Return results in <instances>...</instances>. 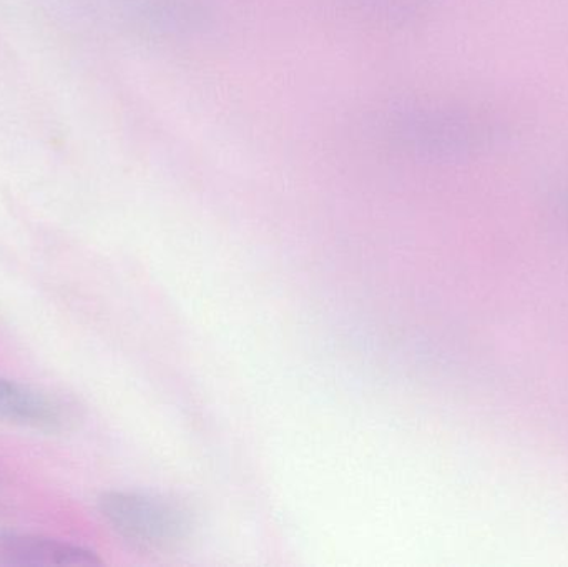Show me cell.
Masks as SVG:
<instances>
[{
	"instance_id": "1",
	"label": "cell",
	"mask_w": 568,
	"mask_h": 567,
	"mask_svg": "<svg viewBox=\"0 0 568 567\" xmlns=\"http://www.w3.org/2000/svg\"><path fill=\"white\" fill-rule=\"evenodd\" d=\"M99 509L123 539L142 548H172L192 531L185 509L155 496L110 492L100 498Z\"/></svg>"
},
{
	"instance_id": "2",
	"label": "cell",
	"mask_w": 568,
	"mask_h": 567,
	"mask_svg": "<svg viewBox=\"0 0 568 567\" xmlns=\"http://www.w3.org/2000/svg\"><path fill=\"white\" fill-rule=\"evenodd\" d=\"M95 553L82 546L39 538V536L0 535V566H95Z\"/></svg>"
},
{
	"instance_id": "3",
	"label": "cell",
	"mask_w": 568,
	"mask_h": 567,
	"mask_svg": "<svg viewBox=\"0 0 568 567\" xmlns=\"http://www.w3.org/2000/svg\"><path fill=\"white\" fill-rule=\"evenodd\" d=\"M0 418L37 428H55L62 413L60 406L42 393L0 378Z\"/></svg>"
},
{
	"instance_id": "4",
	"label": "cell",
	"mask_w": 568,
	"mask_h": 567,
	"mask_svg": "<svg viewBox=\"0 0 568 567\" xmlns=\"http://www.w3.org/2000/svg\"><path fill=\"white\" fill-rule=\"evenodd\" d=\"M564 209H566V213H567V216H568V199L566 200V205H564Z\"/></svg>"
}]
</instances>
